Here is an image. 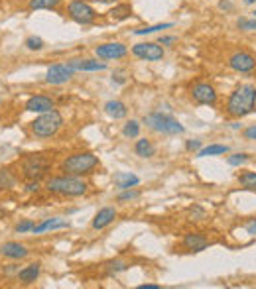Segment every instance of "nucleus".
Instances as JSON below:
<instances>
[{"label": "nucleus", "instance_id": "obj_1", "mask_svg": "<svg viewBox=\"0 0 256 289\" xmlns=\"http://www.w3.org/2000/svg\"><path fill=\"white\" fill-rule=\"evenodd\" d=\"M256 110V87L240 85L231 92L227 101V114L231 118H244Z\"/></svg>", "mask_w": 256, "mask_h": 289}, {"label": "nucleus", "instance_id": "obj_2", "mask_svg": "<svg viewBox=\"0 0 256 289\" xmlns=\"http://www.w3.org/2000/svg\"><path fill=\"white\" fill-rule=\"evenodd\" d=\"M87 181H83L77 175H59V177H50L46 183V189L54 195H63V197H81L87 193Z\"/></svg>", "mask_w": 256, "mask_h": 289}, {"label": "nucleus", "instance_id": "obj_3", "mask_svg": "<svg viewBox=\"0 0 256 289\" xmlns=\"http://www.w3.org/2000/svg\"><path fill=\"white\" fill-rule=\"evenodd\" d=\"M18 165L26 181H39L52 169V158L48 154H26Z\"/></svg>", "mask_w": 256, "mask_h": 289}, {"label": "nucleus", "instance_id": "obj_4", "mask_svg": "<svg viewBox=\"0 0 256 289\" xmlns=\"http://www.w3.org/2000/svg\"><path fill=\"white\" fill-rule=\"evenodd\" d=\"M95 167H99V158L91 152H77L61 162V171L65 175H77V177L93 173Z\"/></svg>", "mask_w": 256, "mask_h": 289}, {"label": "nucleus", "instance_id": "obj_5", "mask_svg": "<svg viewBox=\"0 0 256 289\" xmlns=\"http://www.w3.org/2000/svg\"><path fill=\"white\" fill-rule=\"evenodd\" d=\"M63 126V116L59 110H48L39 114L34 122H30V130L36 138H52Z\"/></svg>", "mask_w": 256, "mask_h": 289}, {"label": "nucleus", "instance_id": "obj_6", "mask_svg": "<svg viewBox=\"0 0 256 289\" xmlns=\"http://www.w3.org/2000/svg\"><path fill=\"white\" fill-rule=\"evenodd\" d=\"M144 124L148 128H152L154 132L165 134V136H176V134H183L185 132V128H183V124L178 118H174L169 114H164V112H150V114H146L144 116Z\"/></svg>", "mask_w": 256, "mask_h": 289}, {"label": "nucleus", "instance_id": "obj_7", "mask_svg": "<svg viewBox=\"0 0 256 289\" xmlns=\"http://www.w3.org/2000/svg\"><path fill=\"white\" fill-rule=\"evenodd\" d=\"M67 16L81 26H87L97 20V10L87 0H71L67 4Z\"/></svg>", "mask_w": 256, "mask_h": 289}, {"label": "nucleus", "instance_id": "obj_8", "mask_svg": "<svg viewBox=\"0 0 256 289\" xmlns=\"http://www.w3.org/2000/svg\"><path fill=\"white\" fill-rule=\"evenodd\" d=\"M132 54L142 61H160L164 57V47L154 41H140V43L132 45Z\"/></svg>", "mask_w": 256, "mask_h": 289}, {"label": "nucleus", "instance_id": "obj_9", "mask_svg": "<svg viewBox=\"0 0 256 289\" xmlns=\"http://www.w3.org/2000/svg\"><path fill=\"white\" fill-rule=\"evenodd\" d=\"M229 67L237 73H252L256 69V57L250 52L238 50L229 57Z\"/></svg>", "mask_w": 256, "mask_h": 289}, {"label": "nucleus", "instance_id": "obj_10", "mask_svg": "<svg viewBox=\"0 0 256 289\" xmlns=\"http://www.w3.org/2000/svg\"><path fill=\"white\" fill-rule=\"evenodd\" d=\"M189 94H191L193 103H197V105H209V107H213L217 103V90L209 83H195V85H191Z\"/></svg>", "mask_w": 256, "mask_h": 289}, {"label": "nucleus", "instance_id": "obj_11", "mask_svg": "<svg viewBox=\"0 0 256 289\" xmlns=\"http://www.w3.org/2000/svg\"><path fill=\"white\" fill-rule=\"evenodd\" d=\"M73 73L75 69L69 63H55L46 73V81L50 85H63V83H67L73 77Z\"/></svg>", "mask_w": 256, "mask_h": 289}, {"label": "nucleus", "instance_id": "obj_12", "mask_svg": "<svg viewBox=\"0 0 256 289\" xmlns=\"http://www.w3.org/2000/svg\"><path fill=\"white\" fill-rule=\"evenodd\" d=\"M128 50L124 43H118V41H109V43H101L95 47V55L99 59H122L126 57Z\"/></svg>", "mask_w": 256, "mask_h": 289}, {"label": "nucleus", "instance_id": "obj_13", "mask_svg": "<svg viewBox=\"0 0 256 289\" xmlns=\"http://www.w3.org/2000/svg\"><path fill=\"white\" fill-rule=\"evenodd\" d=\"M54 109H55L54 101H52L50 97H46V94H34V97H30V99L26 101V110H28V112L44 114V112L54 110Z\"/></svg>", "mask_w": 256, "mask_h": 289}, {"label": "nucleus", "instance_id": "obj_14", "mask_svg": "<svg viewBox=\"0 0 256 289\" xmlns=\"http://www.w3.org/2000/svg\"><path fill=\"white\" fill-rule=\"evenodd\" d=\"M182 244H183V248L189 250V252H203V250H207L209 240H207V236L201 234V232H187V234L183 236Z\"/></svg>", "mask_w": 256, "mask_h": 289}, {"label": "nucleus", "instance_id": "obj_15", "mask_svg": "<svg viewBox=\"0 0 256 289\" xmlns=\"http://www.w3.org/2000/svg\"><path fill=\"white\" fill-rule=\"evenodd\" d=\"M114 218H116V209H114V207H103V209L93 217L91 226L95 230H103V228H107L109 224L114 222Z\"/></svg>", "mask_w": 256, "mask_h": 289}, {"label": "nucleus", "instance_id": "obj_16", "mask_svg": "<svg viewBox=\"0 0 256 289\" xmlns=\"http://www.w3.org/2000/svg\"><path fill=\"white\" fill-rule=\"evenodd\" d=\"M28 254H30V250L20 242H4L0 246V256L10 258V260H24Z\"/></svg>", "mask_w": 256, "mask_h": 289}, {"label": "nucleus", "instance_id": "obj_17", "mask_svg": "<svg viewBox=\"0 0 256 289\" xmlns=\"http://www.w3.org/2000/svg\"><path fill=\"white\" fill-rule=\"evenodd\" d=\"M67 63L75 71H105L107 69V63L97 61V59H69Z\"/></svg>", "mask_w": 256, "mask_h": 289}, {"label": "nucleus", "instance_id": "obj_18", "mask_svg": "<svg viewBox=\"0 0 256 289\" xmlns=\"http://www.w3.org/2000/svg\"><path fill=\"white\" fill-rule=\"evenodd\" d=\"M67 226H69V222L65 218H44L41 222L34 224L32 232L34 234H44L48 230H59V228H67Z\"/></svg>", "mask_w": 256, "mask_h": 289}, {"label": "nucleus", "instance_id": "obj_19", "mask_svg": "<svg viewBox=\"0 0 256 289\" xmlns=\"http://www.w3.org/2000/svg\"><path fill=\"white\" fill-rule=\"evenodd\" d=\"M112 181H114V187L118 191H124V189L136 187L140 183V177L134 175V173H130V171H118V173H114V179Z\"/></svg>", "mask_w": 256, "mask_h": 289}, {"label": "nucleus", "instance_id": "obj_20", "mask_svg": "<svg viewBox=\"0 0 256 289\" xmlns=\"http://www.w3.org/2000/svg\"><path fill=\"white\" fill-rule=\"evenodd\" d=\"M39 271H41V264H30V266H26V268H22V270L16 273V277H18L20 283H34L37 277H39Z\"/></svg>", "mask_w": 256, "mask_h": 289}, {"label": "nucleus", "instance_id": "obj_21", "mask_svg": "<svg viewBox=\"0 0 256 289\" xmlns=\"http://www.w3.org/2000/svg\"><path fill=\"white\" fill-rule=\"evenodd\" d=\"M105 112L109 114L110 118L120 120V118H124L128 114V109H126V105L120 103V101H109V103H105Z\"/></svg>", "mask_w": 256, "mask_h": 289}, {"label": "nucleus", "instance_id": "obj_22", "mask_svg": "<svg viewBox=\"0 0 256 289\" xmlns=\"http://www.w3.org/2000/svg\"><path fill=\"white\" fill-rule=\"evenodd\" d=\"M18 177L10 167H0V191H12L16 187Z\"/></svg>", "mask_w": 256, "mask_h": 289}, {"label": "nucleus", "instance_id": "obj_23", "mask_svg": "<svg viewBox=\"0 0 256 289\" xmlns=\"http://www.w3.org/2000/svg\"><path fill=\"white\" fill-rule=\"evenodd\" d=\"M134 152H136V156L148 160V158H152L156 154V146L152 144V140H148V138H140L134 144Z\"/></svg>", "mask_w": 256, "mask_h": 289}, {"label": "nucleus", "instance_id": "obj_24", "mask_svg": "<svg viewBox=\"0 0 256 289\" xmlns=\"http://www.w3.org/2000/svg\"><path fill=\"white\" fill-rule=\"evenodd\" d=\"M223 154H229V146L223 144H209L201 148L197 152V158H209V156H223Z\"/></svg>", "mask_w": 256, "mask_h": 289}, {"label": "nucleus", "instance_id": "obj_25", "mask_svg": "<svg viewBox=\"0 0 256 289\" xmlns=\"http://www.w3.org/2000/svg\"><path fill=\"white\" fill-rule=\"evenodd\" d=\"M109 16L112 20H126L132 16V6L130 4H116L114 8H110Z\"/></svg>", "mask_w": 256, "mask_h": 289}, {"label": "nucleus", "instance_id": "obj_26", "mask_svg": "<svg viewBox=\"0 0 256 289\" xmlns=\"http://www.w3.org/2000/svg\"><path fill=\"white\" fill-rule=\"evenodd\" d=\"M169 28H174V24H172V22H164V24H154V26L138 28V30H134V34H136V36H148V34H156V32H160V30H169Z\"/></svg>", "mask_w": 256, "mask_h": 289}, {"label": "nucleus", "instance_id": "obj_27", "mask_svg": "<svg viewBox=\"0 0 256 289\" xmlns=\"http://www.w3.org/2000/svg\"><path fill=\"white\" fill-rule=\"evenodd\" d=\"M61 0H30L28 8L30 10H52V8H57Z\"/></svg>", "mask_w": 256, "mask_h": 289}, {"label": "nucleus", "instance_id": "obj_28", "mask_svg": "<svg viewBox=\"0 0 256 289\" xmlns=\"http://www.w3.org/2000/svg\"><path fill=\"white\" fill-rule=\"evenodd\" d=\"M238 183L248 191H256V171H242L238 175Z\"/></svg>", "mask_w": 256, "mask_h": 289}, {"label": "nucleus", "instance_id": "obj_29", "mask_svg": "<svg viewBox=\"0 0 256 289\" xmlns=\"http://www.w3.org/2000/svg\"><path fill=\"white\" fill-rule=\"evenodd\" d=\"M138 134H140V122L138 120H128L126 124L122 126V136L124 138H138Z\"/></svg>", "mask_w": 256, "mask_h": 289}, {"label": "nucleus", "instance_id": "obj_30", "mask_svg": "<svg viewBox=\"0 0 256 289\" xmlns=\"http://www.w3.org/2000/svg\"><path fill=\"white\" fill-rule=\"evenodd\" d=\"M24 45H26L28 50H32V52H39V50L44 47V39L37 36H30V37H26Z\"/></svg>", "mask_w": 256, "mask_h": 289}, {"label": "nucleus", "instance_id": "obj_31", "mask_svg": "<svg viewBox=\"0 0 256 289\" xmlns=\"http://www.w3.org/2000/svg\"><path fill=\"white\" fill-rule=\"evenodd\" d=\"M237 26L242 32H256V18H238Z\"/></svg>", "mask_w": 256, "mask_h": 289}, {"label": "nucleus", "instance_id": "obj_32", "mask_svg": "<svg viewBox=\"0 0 256 289\" xmlns=\"http://www.w3.org/2000/svg\"><path fill=\"white\" fill-rule=\"evenodd\" d=\"M34 220H30V218H24L22 222H18L16 226H14V230L18 232V234H26V232H32V228H34Z\"/></svg>", "mask_w": 256, "mask_h": 289}, {"label": "nucleus", "instance_id": "obj_33", "mask_svg": "<svg viewBox=\"0 0 256 289\" xmlns=\"http://www.w3.org/2000/svg\"><path fill=\"white\" fill-rule=\"evenodd\" d=\"M140 197V191H132V189H124L122 193H118L116 201L118 203H126V201H136Z\"/></svg>", "mask_w": 256, "mask_h": 289}, {"label": "nucleus", "instance_id": "obj_34", "mask_svg": "<svg viewBox=\"0 0 256 289\" xmlns=\"http://www.w3.org/2000/svg\"><path fill=\"white\" fill-rule=\"evenodd\" d=\"M246 162H248V154H233V156L227 158V163L233 165V167H238V165H242Z\"/></svg>", "mask_w": 256, "mask_h": 289}, {"label": "nucleus", "instance_id": "obj_35", "mask_svg": "<svg viewBox=\"0 0 256 289\" xmlns=\"http://www.w3.org/2000/svg\"><path fill=\"white\" fill-rule=\"evenodd\" d=\"M124 270H128L126 262L116 260V262H110V264H107V271H109V275H112V273H118V271H124Z\"/></svg>", "mask_w": 256, "mask_h": 289}, {"label": "nucleus", "instance_id": "obj_36", "mask_svg": "<svg viewBox=\"0 0 256 289\" xmlns=\"http://www.w3.org/2000/svg\"><path fill=\"white\" fill-rule=\"evenodd\" d=\"M189 217H191V220H201V218H205V211H203L199 205H193L189 209Z\"/></svg>", "mask_w": 256, "mask_h": 289}, {"label": "nucleus", "instance_id": "obj_37", "mask_svg": "<svg viewBox=\"0 0 256 289\" xmlns=\"http://www.w3.org/2000/svg\"><path fill=\"white\" fill-rule=\"evenodd\" d=\"M185 150H187V152H199V150H201V140H187Z\"/></svg>", "mask_w": 256, "mask_h": 289}, {"label": "nucleus", "instance_id": "obj_38", "mask_svg": "<svg viewBox=\"0 0 256 289\" xmlns=\"http://www.w3.org/2000/svg\"><path fill=\"white\" fill-rule=\"evenodd\" d=\"M178 41V37L176 36H160V39H158V43L164 47V45H174Z\"/></svg>", "mask_w": 256, "mask_h": 289}, {"label": "nucleus", "instance_id": "obj_39", "mask_svg": "<svg viewBox=\"0 0 256 289\" xmlns=\"http://www.w3.org/2000/svg\"><path fill=\"white\" fill-rule=\"evenodd\" d=\"M26 191L28 193H37L39 191V181H28L26 183Z\"/></svg>", "mask_w": 256, "mask_h": 289}, {"label": "nucleus", "instance_id": "obj_40", "mask_svg": "<svg viewBox=\"0 0 256 289\" xmlns=\"http://www.w3.org/2000/svg\"><path fill=\"white\" fill-rule=\"evenodd\" d=\"M244 138L246 140H256V126H250L244 130Z\"/></svg>", "mask_w": 256, "mask_h": 289}, {"label": "nucleus", "instance_id": "obj_41", "mask_svg": "<svg viewBox=\"0 0 256 289\" xmlns=\"http://www.w3.org/2000/svg\"><path fill=\"white\" fill-rule=\"evenodd\" d=\"M219 8L221 10H233V4H231V2H227V0H221Z\"/></svg>", "mask_w": 256, "mask_h": 289}, {"label": "nucleus", "instance_id": "obj_42", "mask_svg": "<svg viewBox=\"0 0 256 289\" xmlns=\"http://www.w3.org/2000/svg\"><path fill=\"white\" fill-rule=\"evenodd\" d=\"M246 230H248V234H256V220H252V222L246 226Z\"/></svg>", "mask_w": 256, "mask_h": 289}, {"label": "nucleus", "instance_id": "obj_43", "mask_svg": "<svg viewBox=\"0 0 256 289\" xmlns=\"http://www.w3.org/2000/svg\"><path fill=\"white\" fill-rule=\"evenodd\" d=\"M138 289H160V285H154V283H144V285H138Z\"/></svg>", "mask_w": 256, "mask_h": 289}, {"label": "nucleus", "instance_id": "obj_44", "mask_svg": "<svg viewBox=\"0 0 256 289\" xmlns=\"http://www.w3.org/2000/svg\"><path fill=\"white\" fill-rule=\"evenodd\" d=\"M112 81H116V83H120V85H122V83H124V79H122V77H120V75H114V77H112Z\"/></svg>", "mask_w": 256, "mask_h": 289}, {"label": "nucleus", "instance_id": "obj_45", "mask_svg": "<svg viewBox=\"0 0 256 289\" xmlns=\"http://www.w3.org/2000/svg\"><path fill=\"white\" fill-rule=\"evenodd\" d=\"M242 2H244V4H248V6H250V4H256V0H242Z\"/></svg>", "mask_w": 256, "mask_h": 289}, {"label": "nucleus", "instance_id": "obj_46", "mask_svg": "<svg viewBox=\"0 0 256 289\" xmlns=\"http://www.w3.org/2000/svg\"><path fill=\"white\" fill-rule=\"evenodd\" d=\"M99 2H103V4H109V2H114V0H99Z\"/></svg>", "mask_w": 256, "mask_h": 289}, {"label": "nucleus", "instance_id": "obj_47", "mask_svg": "<svg viewBox=\"0 0 256 289\" xmlns=\"http://www.w3.org/2000/svg\"><path fill=\"white\" fill-rule=\"evenodd\" d=\"M252 14H254V18H256V10H254V12H252Z\"/></svg>", "mask_w": 256, "mask_h": 289}, {"label": "nucleus", "instance_id": "obj_48", "mask_svg": "<svg viewBox=\"0 0 256 289\" xmlns=\"http://www.w3.org/2000/svg\"><path fill=\"white\" fill-rule=\"evenodd\" d=\"M0 105H2V99H0Z\"/></svg>", "mask_w": 256, "mask_h": 289}]
</instances>
